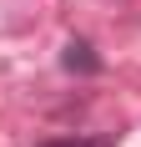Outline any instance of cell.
<instances>
[{
  "instance_id": "cell-2",
  "label": "cell",
  "mask_w": 141,
  "mask_h": 147,
  "mask_svg": "<svg viewBox=\"0 0 141 147\" xmlns=\"http://www.w3.org/2000/svg\"><path fill=\"white\" fill-rule=\"evenodd\" d=\"M41 147H116V137H45Z\"/></svg>"
},
{
  "instance_id": "cell-1",
  "label": "cell",
  "mask_w": 141,
  "mask_h": 147,
  "mask_svg": "<svg viewBox=\"0 0 141 147\" xmlns=\"http://www.w3.org/2000/svg\"><path fill=\"white\" fill-rule=\"evenodd\" d=\"M61 66H66L70 76H96V71H101V56L91 51V41H81V36H70V41L61 46Z\"/></svg>"
}]
</instances>
